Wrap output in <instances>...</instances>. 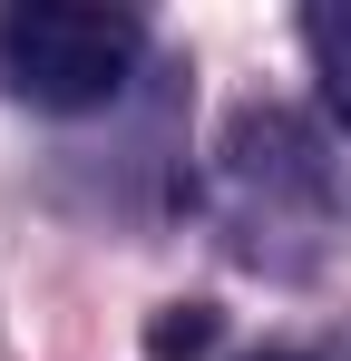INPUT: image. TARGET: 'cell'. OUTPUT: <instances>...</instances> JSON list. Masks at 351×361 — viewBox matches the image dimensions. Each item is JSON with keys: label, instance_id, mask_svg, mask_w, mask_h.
Listing matches in <instances>:
<instances>
[{"label": "cell", "instance_id": "obj_1", "mask_svg": "<svg viewBox=\"0 0 351 361\" xmlns=\"http://www.w3.org/2000/svg\"><path fill=\"white\" fill-rule=\"evenodd\" d=\"M137 68V20L127 10H88V0H20L0 10V78L10 98L49 108V118H88L108 108Z\"/></svg>", "mask_w": 351, "mask_h": 361}, {"label": "cell", "instance_id": "obj_2", "mask_svg": "<svg viewBox=\"0 0 351 361\" xmlns=\"http://www.w3.org/2000/svg\"><path fill=\"white\" fill-rule=\"evenodd\" d=\"M225 157L244 185H264V195H302V205H322V185H332V166H322V137L302 118H283V108H244V118L225 127Z\"/></svg>", "mask_w": 351, "mask_h": 361}, {"label": "cell", "instance_id": "obj_3", "mask_svg": "<svg viewBox=\"0 0 351 361\" xmlns=\"http://www.w3.org/2000/svg\"><path fill=\"white\" fill-rule=\"evenodd\" d=\"M302 49H312V78H322V108L351 127V0H312L302 10Z\"/></svg>", "mask_w": 351, "mask_h": 361}, {"label": "cell", "instance_id": "obj_4", "mask_svg": "<svg viewBox=\"0 0 351 361\" xmlns=\"http://www.w3.org/2000/svg\"><path fill=\"white\" fill-rule=\"evenodd\" d=\"M215 332H225L215 302H156V322H147V361H205Z\"/></svg>", "mask_w": 351, "mask_h": 361}, {"label": "cell", "instance_id": "obj_5", "mask_svg": "<svg viewBox=\"0 0 351 361\" xmlns=\"http://www.w3.org/2000/svg\"><path fill=\"white\" fill-rule=\"evenodd\" d=\"M264 361H292V352H264Z\"/></svg>", "mask_w": 351, "mask_h": 361}]
</instances>
